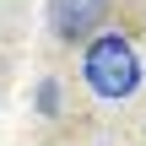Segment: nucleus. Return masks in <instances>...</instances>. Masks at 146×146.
I'll return each mask as SVG.
<instances>
[{"mask_svg":"<svg viewBox=\"0 0 146 146\" xmlns=\"http://www.w3.org/2000/svg\"><path fill=\"white\" fill-rule=\"evenodd\" d=\"M81 81L98 98H108V103L130 98L141 87V54H135V43L125 33H98L87 43V54H81Z\"/></svg>","mask_w":146,"mask_h":146,"instance_id":"nucleus-1","label":"nucleus"},{"mask_svg":"<svg viewBox=\"0 0 146 146\" xmlns=\"http://www.w3.org/2000/svg\"><path fill=\"white\" fill-rule=\"evenodd\" d=\"M103 16H108V0H49V27H54L65 43L92 38V33L103 27Z\"/></svg>","mask_w":146,"mask_h":146,"instance_id":"nucleus-2","label":"nucleus"},{"mask_svg":"<svg viewBox=\"0 0 146 146\" xmlns=\"http://www.w3.org/2000/svg\"><path fill=\"white\" fill-rule=\"evenodd\" d=\"M38 114H43V119H54V114H60V81H54V76H43V81H38Z\"/></svg>","mask_w":146,"mask_h":146,"instance_id":"nucleus-3","label":"nucleus"}]
</instances>
